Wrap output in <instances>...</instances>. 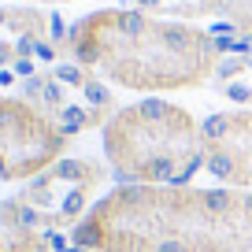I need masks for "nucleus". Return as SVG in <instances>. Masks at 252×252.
<instances>
[{"label": "nucleus", "mask_w": 252, "mask_h": 252, "mask_svg": "<svg viewBox=\"0 0 252 252\" xmlns=\"http://www.w3.org/2000/svg\"><path fill=\"white\" fill-rule=\"evenodd\" d=\"M71 63L104 74L134 93L200 89L219 67L215 37L186 23L149 19L145 11H93L67 30Z\"/></svg>", "instance_id": "2"}, {"label": "nucleus", "mask_w": 252, "mask_h": 252, "mask_svg": "<svg viewBox=\"0 0 252 252\" xmlns=\"http://www.w3.org/2000/svg\"><path fill=\"white\" fill-rule=\"evenodd\" d=\"M82 252H86V249H82Z\"/></svg>", "instance_id": "12"}, {"label": "nucleus", "mask_w": 252, "mask_h": 252, "mask_svg": "<svg viewBox=\"0 0 252 252\" xmlns=\"http://www.w3.org/2000/svg\"><path fill=\"white\" fill-rule=\"evenodd\" d=\"M45 45V15L33 8H0V67L37 56Z\"/></svg>", "instance_id": "8"}, {"label": "nucleus", "mask_w": 252, "mask_h": 252, "mask_svg": "<svg viewBox=\"0 0 252 252\" xmlns=\"http://www.w3.org/2000/svg\"><path fill=\"white\" fill-rule=\"evenodd\" d=\"M23 100L37 104L41 111L56 119L63 134L74 141V134L93 130V126H108L115 115V96L100 78L78 67V63H56L48 74H33L23 82Z\"/></svg>", "instance_id": "5"}, {"label": "nucleus", "mask_w": 252, "mask_h": 252, "mask_svg": "<svg viewBox=\"0 0 252 252\" xmlns=\"http://www.w3.org/2000/svg\"><path fill=\"white\" fill-rule=\"evenodd\" d=\"M56 237L26 226H0V252H52Z\"/></svg>", "instance_id": "10"}, {"label": "nucleus", "mask_w": 252, "mask_h": 252, "mask_svg": "<svg viewBox=\"0 0 252 252\" xmlns=\"http://www.w3.org/2000/svg\"><path fill=\"white\" fill-rule=\"evenodd\" d=\"M108 167L100 159L74 156L56 159L48 171L30 178L15 197L0 200V226H26V230H74L86 212L96 204V189L108 182Z\"/></svg>", "instance_id": "4"}, {"label": "nucleus", "mask_w": 252, "mask_h": 252, "mask_svg": "<svg viewBox=\"0 0 252 252\" xmlns=\"http://www.w3.org/2000/svg\"><path fill=\"white\" fill-rule=\"evenodd\" d=\"M141 11H171V15H212L230 11L234 0H134Z\"/></svg>", "instance_id": "9"}, {"label": "nucleus", "mask_w": 252, "mask_h": 252, "mask_svg": "<svg viewBox=\"0 0 252 252\" xmlns=\"http://www.w3.org/2000/svg\"><path fill=\"white\" fill-rule=\"evenodd\" d=\"M71 241L86 252H252V189L115 186Z\"/></svg>", "instance_id": "1"}, {"label": "nucleus", "mask_w": 252, "mask_h": 252, "mask_svg": "<svg viewBox=\"0 0 252 252\" xmlns=\"http://www.w3.org/2000/svg\"><path fill=\"white\" fill-rule=\"evenodd\" d=\"M71 137L23 96H0V182H30L63 159Z\"/></svg>", "instance_id": "6"}, {"label": "nucleus", "mask_w": 252, "mask_h": 252, "mask_svg": "<svg viewBox=\"0 0 252 252\" xmlns=\"http://www.w3.org/2000/svg\"><path fill=\"white\" fill-rule=\"evenodd\" d=\"M204 171L219 186L252 189V111H215L200 123Z\"/></svg>", "instance_id": "7"}, {"label": "nucleus", "mask_w": 252, "mask_h": 252, "mask_svg": "<svg viewBox=\"0 0 252 252\" xmlns=\"http://www.w3.org/2000/svg\"><path fill=\"white\" fill-rule=\"evenodd\" d=\"M37 60H56V52H52L48 45H41V48H37Z\"/></svg>", "instance_id": "11"}, {"label": "nucleus", "mask_w": 252, "mask_h": 252, "mask_svg": "<svg viewBox=\"0 0 252 252\" xmlns=\"http://www.w3.org/2000/svg\"><path fill=\"white\" fill-rule=\"evenodd\" d=\"M104 156L123 186H186L204 167V134L182 104L145 96L108 119Z\"/></svg>", "instance_id": "3"}]
</instances>
